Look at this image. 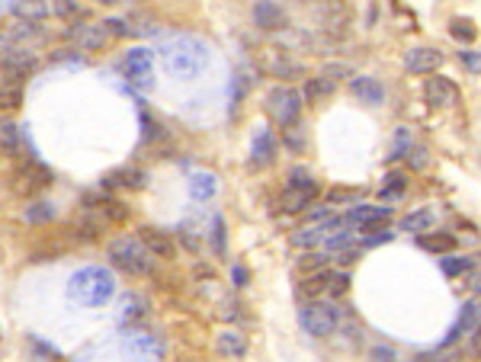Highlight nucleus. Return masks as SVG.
<instances>
[{
    "instance_id": "a19ab883",
    "label": "nucleus",
    "mask_w": 481,
    "mask_h": 362,
    "mask_svg": "<svg viewBox=\"0 0 481 362\" xmlns=\"http://www.w3.org/2000/svg\"><path fill=\"white\" fill-rule=\"evenodd\" d=\"M350 244H353L350 234H334L331 231V237H327V251H347Z\"/></svg>"
},
{
    "instance_id": "4d7b16f0",
    "label": "nucleus",
    "mask_w": 481,
    "mask_h": 362,
    "mask_svg": "<svg viewBox=\"0 0 481 362\" xmlns=\"http://www.w3.org/2000/svg\"><path fill=\"white\" fill-rule=\"evenodd\" d=\"M103 3H119V0H103Z\"/></svg>"
},
{
    "instance_id": "de8ad7c7",
    "label": "nucleus",
    "mask_w": 481,
    "mask_h": 362,
    "mask_svg": "<svg viewBox=\"0 0 481 362\" xmlns=\"http://www.w3.org/2000/svg\"><path fill=\"white\" fill-rule=\"evenodd\" d=\"M234 81H238V90H234V103H238V100H244V93H247V87H250V74L247 71H240Z\"/></svg>"
},
{
    "instance_id": "72a5a7b5",
    "label": "nucleus",
    "mask_w": 481,
    "mask_h": 362,
    "mask_svg": "<svg viewBox=\"0 0 481 362\" xmlns=\"http://www.w3.org/2000/svg\"><path fill=\"white\" fill-rule=\"evenodd\" d=\"M318 193H305V189H289L286 195V212H302Z\"/></svg>"
},
{
    "instance_id": "ea45409f",
    "label": "nucleus",
    "mask_w": 481,
    "mask_h": 362,
    "mask_svg": "<svg viewBox=\"0 0 481 362\" xmlns=\"http://www.w3.org/2000/svg\"><path fill=\"white\" fill-rule=\"evenodd\" d=\"M407 164H411L414 170H424L427 164H430V158H427L424 148H407Z\"/></svg>"
},
{
    "instance_id": "58836bf2",
    "label": "nucleus",
    "mask_w": 481,
    "mask_h": 362,
    "mask_svg": "<svg viewBox=\"0 0 481 362\" xmlns=\"http://www.w3.org/2000/svg\"><path fill=\"white\" fill-rule=\"evenodd\" d=\"M302 292H305V295H318V292H327V273H318V276L305 279Z\"/></svg>"
},
{
    "instance_id": "6ab92c4d",
    "label": "nucleus",
    "mask_w": 481,
    "mask_h": 362,
    "mask_svg": "<svg viewBox=\"0 0 481 362\" xmlns=\"http://www.w3.org/2000/svg\"><path fill=\"white\" fill-rule=\"evenodd\" d=\"M19 189H26V193H36V189H45L52 183V170L42 167V164H29L23 173H19Z\"/></svg>"
},
{
    "instance_id": "f03ea898",
    "label": "nucleus",
    "mask_w": 481,
    "mask_h": 362,
    "mask_svg": "<svg viewBox=\"0 0 481 362\" xmlns=\"http://www.w3.org/2000/svg\"><path fill=\"white\" fill-rule=\"evenodd\" d=\"M116 295V276L103 266H83L68 279V298L81 308H103Z\"/></svg>"
},
{
    "instance_id": "7c9ffc66",
    "label": "nucleus",
    "mask_w": 481,
    "mask_h": 362,
    "mask_svg": "<svg viewBox=\"0 0 481 362\" xmlns=\"http://www.w3.org/2000/svg\"><path fill=\"white\" fill-rule=\"evenodd\" d=\"M449 36H453L456 42H475L478 29H475L469 19H453V23H449Z\"/></svg>"
},
{
    "instance_id": "bb28decb",
    "label": "nucleus",
    "mask_w": 481,
    "mask_h": 362,
    "mask_svg": "<svg viewBox=\"0 0 481 362\" xmlns=\"http://www.w3.org/2000/svg\"><path fill=\"white\" fill-rule=\"evenodd\" d=\"M55 215H58V209L52 202H36L26 209V222L29 224H48Z\"/></svg>"
},
{
    "instance_id": "2f4dec72",
    "label": "nucleus",
    "mask_w": 481,
    "mask_h": 362,
    "mask_svg": "<svg viewBox=\"0 0 481 362\" xmlns=\"http://www.w3.org/2000/svg\"><path fill=\"white\" fill-rule=\"evenodd\" d=\"M321 241H324V228H302V231L292 234L296 247H318Z\"/></svg>"
},
{
    "instance_id": "9b49d317",
    "label": "nucleus",
    "mask_w": 481,
    "mask_h": 362,
    "mask_svg": "<svg viewBox=\"0 0 481 362\" xmlns=\"http://www.w3.org/2000/svg\"><path fill=\"white\" fill-rule=\"evenodd\" d=\"M122 350L132 356V359H161L164 356V346L154 340V334H129Z\"/></svg>"
},
{
    "instance_id": "6e6d98bb",
    "label": "nucleus",
    "mask_w": 481,
    "mask_h": 362,
    "mask_svg": "<svg viewBox=\"0 0 481 362\" xmlns=\"http://www.w3.org/2000/svg\"><path fill=\"white\" fill-rule=\"evenodd\" d=\"M3 45H7V39H0V48H3Z\"/></svg>"
},
{
    "instance_id": "412c9836",
    "label": "nucleus",
    "mask_w": 481,
    "mask_h": 362,
    "mask_svg": "<svg viewBox=\"0 0 481 362\" xmlns=\"http://www.w3.org/2000/svg\"><path fill=\"white\" fill-rule=\"evenodd\" d=\"M103 183L106 186H122V189H141V186H145V170L122 167V170H116V173H110Z\"/></svg>"
},
{
    "instance_id": "c9c22d12",
    "label": "nucleus",
    "mask_w": 481,
    "mask_h": 362,
    "mask_svg": "<svg viewBox=\"0 0 481 362\" xmlns=\"http://www.w3.org/2000/svg\"><path fill=\"white\" fill-rule=\"evenodd\" d=\"M212 241H215V253L225 257V218L222 215H215L212 218Z\"/></svg>"
},
{
    "instance_id": "79ce46f5",
    "label": "nucleus",
    "mask_w": 481,
    "mask_h": 362,
    "mask_svg": "<svg viewBox=\"0 0 481 362\" xmlns=\"http://www.w3.org/2000/svg\"><path fill=\"white\" fill-rule=\"evenodd\" d=\"M276 74L289 77V81H296V77H302V74H305V71H302V67H298V65H292V61H279V65H276Z\"/></svg>"
},
{
    "instance_id": "1a4fd4ad",
    "label": "nucleus",
    "mask_w": 481,
    "mask_h": 362,
    "mask_svg": "<svg viewBox=\"0 0 481 362\" xmlns=\"http://www.w3.org/2000/svg\"><path fill=\"white\" fill-rule=\"evenodd\" d=\"M405 65L411 74H436L443 67V52H436V48H411Z\"/></svg>"
},
{
    "instance_id": "9d476101",
    "label": "nucleus",
    "mask_w": 481,
    "mask_h": 362,
    "mask_svg": "<svg viewBox=\"0 0 481 362\" xmlns=\"http://www.w3.org/2000/svg\"><path fill=\"white\" fill-rule=\"evenodd\" d=\"M424 96L430 106H456L459 103V87L449 77H430L424 87Z\"/></svg>"
},
{
    "instance_id": "423d86ee",
    "label": "nucleus",
    "mask_w": 481,
    "mask_h": 362,
    "mask_svg": "<svg viewBox=\"0 0 481 362\" xmlns=\"http://www.w3.org/2000/svg\"><path fill=\"white\" fill-rule=\"evenodd\" d=\"M122 71L129 77V87H139V90H151L154 87V55L148 48H129L125 58H122Z\"/></svg>"
},
{
    "instance_id": "f3484780",
    "label": "nucleus",
    "mask_w": 481,
    "mask_h": 362,
    "mask_svg": "<svg viewBox=\"0 0 481 362\" xmlns=\"http://www.w3.org/2000/svg\"><path fill=\"white\" fill-rule=\"evenodd\" d=\"M215 350H218L222 356L240 359V356H247V337L238 334V330H222L218 340H215Z\"/></svg>"
},
{
    "instance_id": "a18cd8bd",
    "label": "nucleus",
    "mask_w": 481,
    "mask_h": 362,
    "mask_svg": "<svg viewBox=\"0 0 481 362\" xmlns=\"http://www.w3.org/2000/svg\"><path fill=\"white\" fill-rule=\"evenodd\" d=\"M55 13H58V17H74V13H77V0H55Z\"/></svg>"
},
{
    "instance_id": "a878e982",
    "label": "nucleus",
    "mask_w": 481,
    "mask_h": 362,
    "mask_svg": "<svg viewBox=\"0 0 481 362\" xmlns=\"http://www.w3.org/2000/svg\"><path fill=\"white\" fill-rule=\"evenodd\" d=\"M289 189H305V193H318V183L308 167H292L289 170Z\"/></svg>"
},
{
    "instance_id": "4c0bfd02",
    "label": "nucleus",
    "mask_w": 481,
    "mask_h": 362,
    "mask_svg": "<svg viewBox=\"0 0 481 362\" xmlns=\"http://www.w3.org/2000/svg\"><path fill=\"white\" fill-rule=\"evenodd\" d=\"M327 260H331L327 253H305V257L298 260V270H302V273H305V270H321Z\"/></svg>"
},
{
    "instance_id": "39448f33",
    "label": "nucleus",
    "mask_w": 481,
    "mask_h": 362,
    "mask_svg": "<svg viewBox=\"0 0 481 362\" xmlns=\"http://www.w3.org/2000/svg\"><path fill=\"white\" fill-rule=\"evenodd\" d=\"M267 109L283 129H292L302 116V93L292 90V87H276L267 96Z\"/></svg>"
},
{
    "instance_id": "f704fd0d",
    "label": "nucleus",
    "mask_w": 481,
    "mask_h": 362,
    "mask_svg": "<svg viewBox=\"0 0 481 362\" xmlns=\"http://www.w3.org/2000/svg\"><path fill=\"white\" fill-rule=\"evenodd\" d=\"M347 288H350V276L347 273H327V295L340 298Z\"/></svg>"
},
{
    "instance_id": "13d9d810",
    "label": "nucleus",
    "mask_w": 481,
    "mask_h": 362,
    "mask_svg": "<svg viewBox=\"0 0 481 362\" xmlns=\"http://www.w3.org/2000/svg\"><path fill=\"white\" fill-rule=\"evenodd\" d=\"M478 324H481V305H478Z\"/></svg>"
},
{
    "instance_id": "8fccbe9b",
    "label": "nucleus",
    "mask_w": 481,
    "mask_h": 362,
    "mask_svg": "<svg viewBox=\"0 0 481 362\" xmlns=\"http://www.w3.org/2000/svg\"><path fill=\"white\" fill-rule=\"evenodd\" d=\"M395 350H391V346H376V350H372V359H395Z\"/></svg>"
},
{
    "instance_id": "2eb2a0df",
    "label": "nucleus",
    "mask_w": 481,
    "mask_h": 362,
    "mask_svg": "<svg viewBox=\"0 0 481 362\" xmlns=\"http://www.w3.org/2000/svg\"><path fill=\"white\" fill-rule=\"evenodd\" d=\"M141 241H145V247H148L154 257H161V260H170L176 253L174 241H170L164 231H154V228H141Z\"/></svg>"
},
{
    "instance_id": "f257e3e1",
    "label": "nucleus",
    "mask_w": 481,
    "mask_h": 362,
    "mask_svg": "<svg viewBox=\"0 0 481 362\" xmlns=\"http://www.w3.org/2000/svg\"><path fill=\"white\" fill-rule=\"evenodd\" d=\"M158 52H161L164 71L170 77H176V81H196L205 71V65H209V45L203 39L186 36V32L167 39Z\"/></svg>"
},
{
    "instance_id": "bf43d9fd",
    "label": "nucleus",
    "mask_w": 481,
    "mask_h": 362,
    "mask_svg": "<svg viewBox=\"0 0 481 362\" xmlns=\"http://www.w3.org/2000/svg\"><path fill=\"white\" fill-rule=\"evenodd\" d=\"M0 13H3V0H0Z\"/></svg>"
},
{
    "instance_id": "37998d69",
    "label": "nucleus",
    "mask_w": 481,
    "mask_h": 362,
    "mask_svg": "<svg viewBox=\"0 0 481 362\" xmlns=\"http://www.w3.org/2000/svg\"><path fill=\"white\" fill-rule=\"evenodd\" d=\"M459 61L469 71H481V52H459Z\"/></svg>"
},
{
    "instance_id": "e433bc0d",
    "label": "nucleus",
    "mask_w": 481,
    "mask_h": 362,
    "mask_svg": "<svg viewBox=\"0 0 481 362\" xmlns=\"http://www.w3.org/2000/svg\"><path fill=\"white\" fill-rule=\"evenodd\" d=\"M407 148H411V131H407V129H398V138H395V151L389 154V160L405 158Z\"/></svg>"
},
{
    "instance_id": "09e8293b",
    "label": "nucleus",
    "mask_w": 481,
    "mask_h": 362,
    "mask_svg": "<svg viewBox=\"0 0 481 362\" xmlns=\"http://www.w3.org/2000/svg\"><path fill=\"white\" fill-rule=\"evenodd\" d=\"M391 237H395V234H391V231H382V234H376V237H366V241H362V244H366V247H376V244H389Z\"/></svg>"
},
{
    "instance_id": "4468645a",
    "label": "nucleus",
    "mask_w": 481,
    "mask_h": 362,
    "mask_svg": "<svg viewBox=\"0 0 481 362\" xmlns=\"http://www.w3.org/2000/svg\"><path fill=\"white\" fill-rule=\"evenodd\" d=\"M350 90L360 96L362 103H369V106H379L385 100V87L376 81V77H350Z\"/></svg>"
},
{
    "instance_id": "a211bd4d",
    "label": "nucleus",
    "mask_w": 481,
    "mask_h": 362,
    "mask_svg": "<svg viewBox=\"0 0 481 362\" xmlns=\"http://www.w3.org/2000/svg\"><path fill=\"white\" fill-rule=\"evenodd\" d=\"M190 195H193L196 202H205V199H212L215 195V189H218V180H215V173H209V170H199V173H193L190 177Z\"/></svg>"
},
{
    "instance_id": "b1692460",
    "label": "nucleus",
    "mask_w": 481,
    "mask_h": 362,
    "mask_svg": "<svg viewBox=\"0 0 481 362\" xmlns=\"http://www.w3.org/2000/svg\"><path fill=\"white\" fill-rule=\"evenodd\" d=\"M0 148L7 154H19L23 151V131L13 122H0Z\"/></svg>"
},
{
    "instance_id": "603ef678",
    "label": "nucleus",
    "mask_w": 481,
    "mask_h": 362,
    "mask_svg": "<svg viewBox=\"0 0 481 362\" xmlns=\"http://www.w3.org/2000/svg\"><path fill=\"white\" fill-rule=\"evenodd\" d=\"M234 286H247V270H244V266H240V263H238V266H234Z\"/></svg>"
},
{
    "instance_id": "6e6552de",
    "label": "nucleus",
    "mask_w": 481,
    "mask_h": 362,
    "mask_svg": "<svg viewBox=\"0 0 481 362\" xmlns=\"http://www.w3.org/2000/svg\"><path fill=\"white\" fill-rule=\"evenodd\" d=\"M254 23L260 29H267V32H276V29H286L289 17L276 0H257L254 3Z\"/></svg>"
},
{
    "instance_id": "5fc2aeb1",
    "label": "nucleus",
    "mask_w": 481,
    "mask_h": 362,
    "mask_svg": "<svg viewBox=\"0 0 481 362\" xmlns=\"http://www.w3.org/2000/svg\"><path fill=\"white\" fill-rule=\"evenodd\" d=\"M472 292H475V295H481V276H475V282H472Z\"/></svg>"
},
{
    "instance_id": "4be33fe9",
    "label": "nucleus",
    "mask_w": 481,
    "mask_h": 362,
    "mask_svg": "<svg viewBox=\"0 0 481 362\" xmlns=\"http://www.w3.org/2000/svg\"><path fill=\"white\" fill-rule=\"evenodd\" d=\"M145 311H148V298H145V295H139V292H129V295L122 298L119 321H122V324H132V321H139V317H145Z\"/></svg>"
},
{
    "instance_id": "7ed1b4c3",
    "label": "nucleus",
    "mask_w": 481,
    "mask_h": 362,
    "mask_svg": "<svg viewBox=\"0 0 481 362\" xmlns=\"http://www.w3.org/2000/svg\"><path fill=\"white\" fill-rule=\"evenodd\" d=\"M110 260L112 266H119L122 273H129V276H148L151 270H154V253L145 247V241L141 237H116V241H110Z\"/></svg>"
},
{
    "instance_id": "3c124183",
    "label": "nucleus",
    "mask_w": 481,
    "mask_h": 362,
    "mask_svg": "<svg viewBox=\"0 0 481 362\" xmlns=\"http://www.w3.org/2000/svg\"><path fill=\"white\" fill-rule=\"evenodd\" d=\"M327 215H334V212H331V205H321V209H315V212L308 215V222H324Z\"/></svg>"
},
{
    "instance_id": "aec40b11",
    "label": "nucleus",
    "mask_w": 481,
    "mask_h": 362,
    "mask_svg": "<svg viewBox=\"0 0 481 362\" xmlns=\"http://www.w3.org/2000/svg\"><path fill=\"white\" fill-rule=\"evenodd\" d=\"M3 67H7L10 74H26L36 67V55L26 52V48H10L7 55H3Z\"/></svg>"
},
{
    "instance_id": "cd10ccee",
    "label": "nucleus",
    "mask_w": 481,
    "mask_h": 362,
    "mask_svg": "<svg viewBox=\"0 0 481 362\" xmlns=\"http://www.w3.org/2000/svg\"><path fill=\"white\" fill-rule=\"evenodd\" d=\"M334 90H337V81L327 77V74H321V77H315V81H308L305 96L308 100H318V96H327V93H334Z\"/></svg>"
},
{
    "instance_id": "0eeeda50",
    "label": "nucleus",
    "mask_w": 481,
    "mask_h": 362,
    "mask_svg": "<svg viewBox=\"0 0 481 362\" xmlns=\"http://www.w3.org/2000/svg\"><path fill=\"white\" fill-rule=\"evenodd\" d=\"M391 205H353L343 224H350V228H360V231H372V228H379L382 222H389L391 218Z\"/></svg>"
},
{
    "instance_id": "473e14b6",
    "label": "nucleus",
    "mask_w": 481,
    "mask_h": 362,
    "mask_svg": "<svg viewBox=\"0 0 481 362\" xmlns=\"http://www.w3.org/2000/svg\"><path fill=\"white\" fill-rule=\"evenodd\" d=\"M19 103H23V87L19 84L0 87V109H17Z\"/></svg>"
},
{
    "instance_id": "20e7f679",
    "label": "nucleus",
    "mask_w": 481,
    "mask_h": 362,
    "mask_svg": "<svg viewBox=\"0 0 481 362\" xmlns=\"http://www.w3.org/2000/svg\"><path fill=\"white\" fill-rule=\"evenodd\" d=\"M337 321H340V311L334 305H327V301H308V305L298 308V324H302V330L318 337V340L331 337L337 330Z\"/></svg>"
},
{
    "instance_id": "393cba45",
    "label": "nucleus",
    "mask_w": 481,
    "mask_h": 362,
    "mask_svg": "<svg viewBox=\"0 0 481 362\" xmlns=\"http://www.w3.org/2000/svg\"><path fill=\"white\" fill-rule=\"evenodd\" d=\"M436 224V212L433 209H420V212H411L401 222V231H430Z\"/></svg>"
},
{
    "instance_id": "c85d7f7f",
    "label": "nucleus",
    "mask_w": 481,
    "mask_h": 362,
    "mask_svg": "<svg viewBox=\"0 0 481 362\" xmlns=\"http://www.w3.org/2000/svg\"><path fill=\"white\" fill-rule=\"evenodd\" d=\"M405 173H385V186H382V202H391V199H398L405 193Z\"/></svg>"
},
{
    "instance_id": "49530a36",
    "label": "nucleus",
    "mask_w": 481,
    "mask_h": 362,
    "mask_svg": "<svg viewBox=\"0 0 481 362\" xmlns=\"http://www.w3.org/2000/svg\"><path fill=\"white\" fill-rule=\"evenodd\" d=\"M141 125H145V141H151V138H161V135H164L158 122H151L148 116H141Z\"/></svg>"
},
{
    "instance_id": "ddd939ff",
    "label": "nucleus",
    "mask_w": 481,
    "mask_h": 362,
    "mask_svg": "<svg viewBox=\"0 0 481 362\" xmlns=\"http://www.w3.org/2000/svg\"><path fill=\"white\" fill-rule=\"evenodd\" d=\"M273 158H276V135H273L269 129H260L257 135H254L250 164H254V167H263V164H269Z\"/></svg>"
},
{
    "instance_id": "c756f323",
    "label": "nucleus",
    "mask_w": 481,
    "mask_h": 362,
    "mask_svg": "<svg viewBox=\"0 0 481 362\" xmlns=\"http://www.w3.org/2000/svg\"><path fill=\"white\" fill-rule=\"evenodd\" d=\"M440 266H443L446 276H462V273H469L475 266V260L472 257H443Z\"/></svg>"
},
{
    "instance_id": "864d4df0",
    "label": "nucleus",
    "mask_w": 481,
    "mask_h": 362,
    "mask_svg": "<svg viewBox=\"0 0 481 362\" xmlns=\"http://www.w3.org/2000/svg\"><path fill=\"white\" fill-rule=\"evenodd\" d=\"M472 353H475V356H481V324L472 330Z\"/></svg>"
},
{
    "instance_id": "f8f14e48",
    "label": "nucleus",
    "mask_w": 481,
    "mask_h": 362,
    "mask_svg": "<svg viewBox=\"0 0 481 362\" xmlns=\"http://www.w3.org/2000/svg\"><path fill=\"white\" fill-rule=\"evenodd\" d=\"M71 39L77 42V48H81V52H96V48L106 45L110 29H106V23H87V26L71 29Z\"/></svg>"
},
{
    "instance_id": "c03bdc74",
    "label": "nucleus",
    "mask_w": 481,
    "mask_h": 362,
    "mask_svg": "<svg viewBox=\"0 0 481 362\" xmlns=\"http://www.w3.org/2000/svg\"><path fill=\"white\" fill-rule=\"evenodd\" d=\"M106 29H110L112 36H129L132 26L125 23V19H106Z\"/></svg>"
},
{
    "instance_id": "5701e85b",
    "label": "nucleus",
    "mask_w": 481,
    "mask_h": 362,
    "mask_svg": "<svg viewBox=\"0 0 481 362\" xmlns=\"http://www.w3.org/2000/svg\"><path fill=\"white\" fill-rule=\"evenodd\" d=\"M417 244L424 247V251H430V253H453L456 251V237L453 234H420L417 237Z\"/></svg>"
},
{
    "instance_id": "dca6fc26",
    "label": "nucleus",
    "mask_w": 481,
    "mask_h": 362,
    "mask_svg": "<svg viewBox=\"0 0 481 362\" xmlns=\"http://www.w3.org/2000/svg\"><path fill=\"white\" fill-rule=\"evenodd\" d=\"M10 13L26 23H39L48 17V0H10Z\"/></svg>"
}]
</instances>
